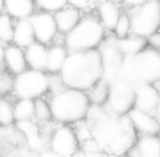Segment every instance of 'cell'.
I'll use <instances>...</instances> for the list:
<instances>
[{"label":"cell","instance_id":"cell-25","mask_svg":"<svg viewBox=\"0 0 160 157\" xmlns=\"http://www.w3.org/2000/svg\"><path fill=\"white\" fill-rule=\"evenodd\" d=\"M34 110H35V105H34L33 99L20 98L19 102L15 103V105L13 106L14 120L17 122H19V121L33 120Z\"/></svg>","mask_w":160,"mask_h":157},{"label":"cell","instance_id":"cell-7","mask_svg":"<svg viewBox=\"0 0 160 157\" xmlns=\"http://www.w3.org/2000/svg\"><path fill=\"white\" fill-rule=\"evenodd\" d=\"M12 89L17 97L34 100L49 91L50 78L44 71L30 69L15 75Z\"/></svg>","mask_w":160,"mask_h":157},{"label":"cell","instance_id":"cell-36","mask_svg":"<svg viewBox=\"0 0 160 157\" xmlns=\"http://www.w3.org/2000/svg\"><path fill=\"white\" fill-rule=\"evenodd\" d=\"M3 59H4V48L2 47V45L0 44V64L3 62Z\"/></svg>","mask_w":160,"mask_h":157},{"label":"cell","instance_id":"cell-35","mask_svg":"<svg viewBox=\"0 0 160 157\" xmlns=\"http://www.w3.org/2000/svg\"><path fill=\"white\" fill-rule=\"evenodd\" d=\"M124 1L132 4V6H138V4H141L142 2H144L145 0H124Z\"/></svg>","mask_w":160,"mask_h":157},{"label":"cell","instance_id":"cell-19","mask_svg":"<svg viewBox=\"0 0 160 157\" xmlns=\"http://www.w3.org/2000/svg\"><path fill=\"white\" fill-rule=\"evenodd\" d=\"M114 44L123 56H133L143 51L147 46L146 37L137 35H128L123 38L114 37Z\"/></svg>","mask_w":160,"mask_h":157},{"label":"cell","instance_id":"cell-30","mask_svg":"<svg viewBox=\"0 0 160 157\" xmlns=\"http://www.w3.org/2000/svg\"><path fill=\"white\" fill-rule=\"evenodd\" d=\"M114 33H116L117 38H123L127 37L131 33V22L130 18L127 14H121L119 18L118 22H117L116 26L113 28Z\"/></svg>","mask_w":160,"mask_h":157},{"label":"cell","instance_id":"cell-37","mask_svg":"<svg viewBox=\"0 0 160 157\" xmlns=\"http://www.w3.org/2000/svg\"><path fill=\"white\" fill-rule=\"evenodd\" d=\"M107 157H128L125 154H109Z\"/></svg>","mask_w":160,"mask_h":157},{"label":"cell","instance_id":"cell-38","mask_svg":"<svg viewBox=\"0 0 160 157\" xmlns=\"http://www.w3.org/2000/svg\"><path fill=\"white\" fill-rule=\"evenodd\" d=\"M4 10V0H0V14Z\"/></svg>","mask_w":160,"mask_h":157},{"label":"cell","instance_id":"cell-32","mask_svg":"<svg viewBox=\"0 0 160 157\" xmlns=\"http://www.w3.org/2000/svg\"><path fill=\"white\" fill-rule=\"evenodd\" d=\"M148 44L152 45L154 48L160 49V32H154L152 34H150L149 36L146 37Z\"/></svg>","mask_w":160,"mask_h":157},{"label":"cell","instance_id":"cell-8","mask_svg":"<svg viewBox=\"0 0 160 157\" xmlns=\"http://www.w3.org/2000/svg\"><path fill=\"white\" fill-rule=\"evenodd\" d=\"M135 85L123 78L109 84L108 106L113 115L125 116L134 107Z\"/></svg>","mask_w":160,"mask_h":157},{"label":"cell","instance_id":"cell-33","mask_svg":"<svg viewBox=\"0 0 160 157\" xmlns=\"http://www.w3.org/2000/svg\"><path fill=\"white\" fill-rule=\"evenodd\" d=\"M19 157H38V154L24 147L21 152H19Z\"/></svg>","mask_w":160,"mask_h":157},{"label":"cell","instance_id":"cell-11","mask_svg":"<svg viewBox=\"0 0 160 157\" xmlns=\"http://www.w3.org/2000/svg\"><path fill=\"white\" fill-rule=\"evenodd\" d=\"M30 21L33 25L35 39L42 44H48L55 38L57 34V25L55 18L51 13L42 12L37 14H32Z\"/></svg>","mask_w":160,"mask_h":157},{"label":"cell","instance_id":"cell-20","mask_svg":"<svg viewBox=\"0 0 160 157\" xmlns=\"http://www.w3.org/2000/svg\"><path fill=\"white\" fill-rule=\"evenodd\" d=\"M98 13L103 28L113 31L121 15L118 6L112 0H102L98 4Z\"/></svg>","mask_w":160,"mask_h":157},{"label":"cell","instance_id":"cell-24","mask_svg":"<svg viewBox=\"0 0 160 157\" xmlns=\"http://www.w3.org/2000/svg\"><path fill=\"white\" fill-rule=\"evenodd\" d=\"M108 95H109V83L100 78L98 82H96L89 89V93L87 94V97L89 99V103L100 106V105L107 103Z\"/></svg>","mask_w":160,"mask_h":157},{"label":"cell","instance_id":"cell-21","mask_svg":"<svg viewBox=\"0 0 160 157\" xmlns=\"http://www.w3.org/2000/svg\"><path fill=\"white\" fill-rule=\"evenodd\" d=\"M34 0H4L7 14L18 20L28 19L34 12Z\"/></svg>","mask_w":160,"mask_h":157},{"label":"cell","instance_id":"cell-4","mask_svg":"<svg viewBox=\"0 0 160 157\" xmlns=\"http://www.w3.org/2000/svg\"><path fill=\"white\" fill-rule=\"evenodd\" d=\"M51 116L60 123H73L87 116L91 103L84 91L69 89L53 95L49 103Z\"/></svg>","mask_w":160,"mask_h":157},{"label":"cell","instance_id":"cell-9","mask_svg":"<svg viewBox=\"0 0 160 157\" xmlns=\"http://www.w3.org/2000/svg\"><path fill=\"white\" fill-rule=\"evenodd\" d=\"M99 47V53L102 66V75L101 78L106 82L112 83L120 78L121 68L123 62V55L120 53L114 44V37H109L101 42Z\"/></svg>","mask_w":160,"mask_h":157},{"label":"cell","instance_id":"cell-22","mask_svg":"<svg viewBox=\"0 0 160 157\" xmlns=\"http://www.w3.org/2000/svg\"><path fill=\"white\" fill-rule=\"evenodd\" d=\"M68 56V50L63 46L56 45L48 49L47 51V59H46V68L45 70L49 73H59L63 66L65 59Z\"/></svg>","mask_w":160,"mask_h":157},{"label":"cell","instance_id":"cell-29","mask_svg":"<svg viewBox=\"0 0 160 157\" xmlns=\"http://www.w3.org/2000/svg\"><path fill=\"white\" fill-rule=\"evenodd\" d=\"M38 8H40L45 12H57L67 7L69 0H36Z\"/></svg>","mask_w":160,"mask_h":157},{"label":"cell","instance_id":"cell-39","mask_svg":"<svg viewBox=\"0 0 160 157\" xmlns=\"http://www.w3.org/2000/svg\"><path fill=\"white\" fill-rule=\"evenodd\" d=\"M159 96H160V93H159ZM157 110H158V113L160 114V100H159V106H158V109H157Z\"/></svg>","mask_w":160,"mask_h":157},{"label":"cell","instance_id":"cell-31","mask_svg":"<svg viewBox=\"0 0 160 157\" xmlns=\"http://www.w3.org/2000/svg\"><path fill=\"white\" fill-rule=\"evenodd\" d=\"M99 0H69L72 7L78 9V10H88L93 8Z\"/></svg>","mask_w":160,"mask_h":157},{"label":"cell","instance_id":"cell-40","mask_svg":"<svg viewBox=\"0 0 160 157\" xmlns=\"http://www.w3.org/2000/svg\"><path fill=\"white\" fill-rule=\"evenodd\" d=\"M158 133H160V127H159V132H158Z\"/></svg>","mask_w":160,"mask_h":157},{"label":"cell","instance_id":"cell-2","mask_svg":"<svg viewBox=\"0 0 160 157\" xmlns=\"http://www.w3.org/2000/svg\"><path fill=\"white\" fill-rule=\"evenodd\" d=\"M94 141L108 154H125L136 141L135 128L124 116L105 118L94 130Z\"/></svg>","mask_w":160,"mask_h":157},{"label":"cell","instance_id":"cell-41","mask_svg":"<svg viewBox=\"0 0 160 157\" xmlns=\"http://www.w3.org/2000/svg\"><path fill=\"white\" fill-rule=\"evenodd\" d=\"M159 28H160V24H159Z\"/></svg>","mask_w":160,"mask_h":157},{"label":"cell","instance_id":"cell-16","mask_svg":"<svg viewBox=\"0 0 160 157\" xmlns=\"http://www.w3.org/2000/svg\"><path fill=\"white\" fill-rule=\"evenodd\" d=\"M47 51L48 49L42 43L34 42L33 44L28 46L26 50L24 51L28 66L33 70L44 71L46 68Z\"/></svg>","mask_w":160,"mask_h":157},{"label":"cell","instance_id":"cell-34","mask_svg":"<svg viewBox=\"0 0 160 157\" xmlns=\"http://www.w3.org/2000/svg\"><path fill=\"white\" fill-rule=\"evenodd\" d=\"M38 157H62V156L58 155V154H56L55 152L47 149H45V151L40 152V153L38 154Z\"/></svg>","mask_w":160,"mask_h":157},{"label":"cell","instance_id":"cell-6","mask_svg":"<svg viewBox=\"0 0 160 157\" xmlns=\"http://www.w3.org/2000/svg\"><path fill=\"white\" fill-rule=\"evenodd\" d=\"M131 34L147 37L159 28L160 0H145L130 11Z\"/></svg>","mask_w":160,"mask_h":157},{"label":"cell","instance_id":"cell-27","mask_svg":"<svg viewBox=\"0 0 160 157\" xmlns=\"http://www.w3.org/2000/svg\"><path fill=\"white\" fill-rule=\"evenodd\" d=\"M13 26L12 18L9 14H0V42L10 43L13 38Z\"/></svg>","mask_w":160,"mask_h":157},{"label":"cell","instance_id":"cell-5","mask_svg":"<svg viewBox=\"0 0 160 157\" xmlns=\"http://www.w3.org/2000/svg\"><path fill=\"white\" fill-rule=\"evenodd\" d=\"M105 28L94 17H85L67 33L65 49L69 53L95 49L103 40Z\"/></svg>","mask_w":160,"mask_h":157},{"label":"cell","instance_id":"cell-18","mask_svg":"<svg viewBox=\"0 0 160 157\" xmlns=\"http://www.w3.org/2000/svg\"><path fill=\"white\" fill-rule=\"evenodd\" d=\"M12 42L20 48H26L35 42V34L30 19H22L18 21L13 30Z\"/></svg>","mask_w":160,"mask_h":157},{"label":"cell","instance_id":"cell-17","mask_svg":"<svg viewBox=\"0 0 160 157\" xmlns=\"http://www.w3.org/2000/svg\"><path fill=\"white\" fill-rule=\"evenodd\" d=\"M9 71L13 74H19L28 68L24 51L18 46H8L4 49V59Z\"/></svg>","mask_w":160,"mask_h":157},{"label":"cell","instance_id":"cell-26","mask_svg":"<svg viewBox=\"0 0 160 157\" xmlns=\"http://www.w3.org/2000/svg\"><path fill=\"white\" fill-rule=\"evenodd\" d=\"M34 105H35V110H34V118L40 123H47L52 119L51 116V110L49 103H47L42 98H36L34 99Z\"/></svg>","mask_w":160,"mask_h":157},{"label":"cell","instance_id":"cell-15","mask_svg":"<svg viewBox=\"0 0 160 157\" xmlns=\"http://www.w3.org/2000/svg\"><path fill=\"white\" fill-rule=\"evenodd\" d=\"M58 31L62 33H69L80 22L81 11L74 7H65L57 11L53 15Z\"/></svg>","mask_w":160,"mask_h":157},{"label":"cell","instance_id":"cell-23","mask_svg":"<svg viewBox=\"0 0 160 157\" xmlns=\"http://www.w3.org/2000/svg\"><path fill=\"white\" fill-rule=\"evenodd\" d=\"M139 157H160V139L156 135H146L138 141Z\"/></svg>","mask_w":160,"mask_h":157},{"label":"cell","instance_id":"cell-28","mask_svg":"<svg viewBox=\"0 0 160 157\" xmlns=\"http://www.w3.org/2000/svg\"><path fill=\"white\" fill-rule=\"evenodd\" d=\"M14 121L12 104L4 98H0V125L11 127Z\"/></svg>","mask_w":160,"mask_h":157},{"label":"cell","instance_id":"cell-3","mask_svg":"<svg viewBox=\"0 0 160 157\" xmlns=\"http://www.w3.org/2000/svg\"><path fill=\"white\" fill-rule=\"evenodd\" d=\"M120 78L134 85L152 84L160 81V53L154 49H144L133 56H123Z\"/></svg>","mask_w":160,"mask_h":157},{"label":"cell","instance_id":"cell-13","mask_svg":"<svg viewBox=\"0 0 160 157\" xmlns=\"http://www.w3.org/2000/svg\"><path fill=\"white\" fill-rule=\"evenodd\" d=\"M159 100V92L152 84L144 83V84L135 85L134 108L152 115L158 109Z\"/></svg>","mask_w":160,"mask_h":157},{"label":"cell","instance_id":"cell-14","mask_svg":"<svg viewBox=\"0 0 160 157\" xmlns=\"http://www.w3.org/2000/svg\"><path fill=\"white\" fill-rule=\"evenodd\" d=\"M128 118L132 122L135 130H138L146 135H156L159 132L160 122L150 114L137 108H132L128 113Z\"/></svg>","mask_w":160,"mask_h":157},{"label":"cell","instance_id":"cell-10","mask_svg":"<svg viewBox=\"0 0 160 157\" xmlns=\"http://www.w3.org/2000/svg\"><path fill=\"white\" fill-rule=\"evenodd\" d=\"M48 149L62 157H73L78 151V136L68 125H60L48 138Z\"/></svg>","mask_w":160,"mask_h":157},{"label":"cell","instance_id":"cell-12","mask_svg":"<svg viewBox=\"0 0 160 157\" xmlns=\"http://www.w3.org/2000/svg\"><path fill=\"white\" fill-rule=\"evenodd\" d=\"M15 127L23 134L26 149L37 154L48 149V141L45 140L36 122H33L32 120L19 121Z\"/></svg>","mask_w":160,"mask_h":157},{"label":"cell","instance_id":"cell-1","mask_svg":"<svg viewBox=\"0 0 160 157\" xmlns=\"http://www.w3.org/2000/svg\"><path fill=\"white\" fill-rule=\"evenodd\" d=\"M59 73L67 87L87 91L102 75L100 53L97 49L69 53Z\"/></svg>","mask_w":160,"mask_h":157}]
</instances>
